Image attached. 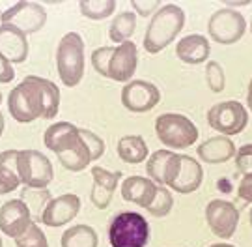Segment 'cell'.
<instances>
[{
	"mask_svg": "<svg viewBox=\"0 0 252 247\" xmlns=\"http://www.w3.org/2000/svg\"><path fill=\"white\" fill-rule=\"evenodd\" d=\"M60 110V88L45 77L28 75L8 96V112L19 124L53 120Z\"/></svg>",
	"mask_w": 252,
	"mask_h": 247,
	"instance_id": "obj_1",
	"label": "cell"
},
{
	"mask_svg": "<svg viewBox=\"0 0 252 247\" xmlns=\"http://www.w3.org/2000/svg\"><path fill=\"white\" fill-rule=\"evenodd\" d=\"M185 27V11L178 4H164L157 9L146 28L144 49L150 55H157L170 45Z\"/></svg>",
	"mask_w": 252,
	"mask_h": 247,
	"instance_id": "obj_2",
	"label": "cell"
},
{
	"mask_svg": "<svg viewBox=\"0 0 252 247\" xmlns=\"http://www.w3.org/2000/svg\"><path fill=\"white\" fill-rule=\"evenodd\" d=\"M56 70L63 86L75 88L84 77V39L79 32L63 34L56 47Z\"/></svg>",
	"mask_w": 252,
	"mask_h": 247,
	"instance_id": "obj_3",
	"label": "cell"
},
{
	"mask_svg": "<svg viewBox=\"0 0 252 247\" xmlns=\"http://www.w3.org/2000/svg\"><path fill=\"white\" fill-rule=\"evenodd\" d=\"M150 242V223L138 212H120L108 225L110 247H146Z\"/></svg>",
	"mask_w": 252,
	"mask_h": 247,
	"instance_id": "obj_4",
	"label": "cell"
},
{
	"mask_svg": "<svg viewBox=\"0 0 252 247\" xmlns=\"http://www.w3.org/2000/svg\"><path fill=\"white\" fill-rule=\"evenodd\" d=\"M155 135L164 146L185 150L198 141V128L185 114L162 112L155 118Z\"/></svg>",
	"mask_w": 252,
	"mask_h": 247,
	"instance_id": "obj_5",
	"label": "cell"
},
{
	"mask_svg": "<svg viewBox=\"0 0 252 247\" xmlns=\"http://www.w3.org/2000/svg\"><path fill=\"white\" fill-rule=\"evenodd\" d=\"M202 182H204V169L196 157L172 154L164 173L166 187L181 195H189V193L198 191Z\"/></svg>",
	"mask_w": 252,
	"mask_h": 247,
	"instance_id": "obj_6",
	"label": "cell"
},
{
	"mask_svg": "<svg viewBox=\"0 0 252 247\" xmlns=\"http://www.w3.org/2000/svg\"><path fill=\"white\" fill-rule=\"evenodd\" d=\"M207 124L220 135L234 137L249 126V112L241 101H220L207 110Z\"/></svg>",
	"mask_w": 252,
	"mask_h": 247,
	"instance_id": "obj_7",
	"label": "cell"
},
{
	"mask_svg": "<svg viewBox=\"0 0 252 247\" xmlns=\"http://www.w3.org/2000/svg\"><path fill=\"white\" fill-rule=\"evenodd\" d=\"M17 174L27 187H47L53 182L54 169L45 154L37 150H19Z\"/></svg>",
	"mask_w": 252,
	"mask_h": 247,
	"instance_id": "obj_8",
	"label": "cell"
},
{
	"mask_svg": "<svg viewBox=\"0 0 252 247\" xmlns=\"http://www.w3.org/2000/svg\"><path fill=\"white\" fill-rule=\"evenodd\" d=\"M245 30H247V21L243 13H239L237 9H217L207 21V34L215 43L220 45L237 43L245 36Z\"/></svg>",
	"mask_w": 252,
	"mask_h": 247,
	"instance_id": "obj_9",
	"label": "cell"
},
{
	"mask_svg": "<svg viewBox=\"0 0 252 247\" xmlns=\"http://www.w3.org/2000/svg\"><path fill=\"white\" fill-rule=\"evenodd\" d=\"M2 25H11L23 34H36L47 23V11L41 4L30 0H17L15 6L0 19Z\"/></svg>",
	"mask_w": 252,
	"mask_h": 247,
	"instance_id": "obj_10",
	"label": "cell"
},
{
	"mask_svg": "<svg viewBox=\"0 0 252 247\" xmlns=\"http://www.w3.org/2000/svg\"><path fill=\"white\" fill-rule=\"evenodd\" d=\"M206 221L211 232L222 240H230L239 225V210L234 202L224 199L209 201L206 206Z\"/></svg>",
	"mask_w": 252,
	"mask_h": 247,
	"instance_id": "obj_11",
	"label": "cell"
},
{
	"mask_svg": "<svg viewBox=\"0 0 252 247\" xmlns=\"http://www.w3.org/2000/svg\"><path fill=\"white\" fill-rule=\"evenodd\" d=\"M161 101V90L150 81H129L122 88V105L129 112H148Z\"/></svg>",
	"mask_w": 252,
	"mask_h": 247,
	"instance_id": "obj_12",
	"label": "cell"
},
{
	"mask_svg": "<svg viewBox=\"0 0 252 247\" xmlns=\"http://www.w3.org/2000/svg\"><path fill=\"white\" fill-rule=\"evenodd\" d=\"M32 223V213L21 199H11L0 206V232L8 238H19Z\"/></svg>",
	"mask_w": 252,
	"mask_h": 247,
	"instance_id": "obj_13",
	"label": "cell"
},
{
	"mask_svg": "<svg viewBox=\"0 0 252 247\" xmlns=\"http://www.w3.org/2000/svg\"><path fill=\"white\" fill-rule=\"evenodd\" d=\"M124 178V174L120 171H107L103 167H94L92 169V185L90 199L92 204L97 208V210H107L112 202L114 191L118 189V183Z\"/></svg>",
	"mask_w": 252,
	"mask_h": 247,
	"instance_id": "obj_14",
	"label": "cell"
},
{
	"mask_svg": "<svg viewBox=\"0 0 252 247\" xmlns=\"http://www.w3.org/2000/svg\"><path fill=\"white\" fill-rule=\"evenodd\" d=\"M138 66V49L129 39L126 43L118 45L108 62V79L116 82H129L133 79Z\"/></svg>",
	"mask_w": 252,
	"mask_h": 247,
	"instance_id": "obj_15",
	"label": "cell"
},
{
	"mask_svg": "<svg viewBox=\"0 0 252 247\" xmlns=\"http://www.w3.org/2000/svg\"><path fill=\"white\" fill-rule=\"evenodd\" d=\"M79 212H81V199L73 193H65L49 202L45 213L41 217V223L51 229H60L75 219Z\"/></svg>",
	"mask_w": 252,
	"mask_h": 247,
	"instance_id": "obj_16",
	"label": "cell"
},
{
	"mask_svg": "<svg viewBox=\"0 0 252 247\" xmlns=\"http://www.w3.org/2000/svg\"><path fill=\"white\" fill-rule=\"evenodd\" d=\"M0 55L11 64H23L28 58L27 34L11 25H0Z\"/></svg>",
	"mask_w": 252,
	"mask_h": 247,
	"instance_id": "obj_17",
	"label": "cell"
},
{
	"mask_svg": "<svg viewBox=\"0 0 252 247\" xmlns=\"http://www.w3.org/2000/svg\"><path fill=\"white\" fill-rule=\"evenodd\" d=\"M122 199L127 202H133L140 208H148L155 199L157 183L146 178V176H127L120 185Z\"/></svg>",
	"mask_w": 252,
	"mask_h": 247,
	"instance_id": "obj_18",
	"label": "cell"
},
{
	"mask_svg": "<svg viewBox=\"0 0 252 247\" xmlns=\"http://www.w3.org/2000/svg\"><path fill=\"white\" fill-rule=\"evenodd\" d=\"M56 157L62 163L63 169H67L71 173H81L94 161L90 148H88L86 141L82 137V128H79L77 135L71 139V142L63 148L62 152H58Z\"/></svg>",
	"mask_w": 252,
	"mask_h": 247,
	"instance_id": "obj_19",
	"label": "cell"
},
{
	"mask_svg": "<svg viewBox=\"0 0 252 247\" xmlns=\"http://www.w3.org/2000/svg\"><path fill=\"white\" fill-rule=\"evenodd\" d=\"M235 152H237V148H235L234 141L230 137H224V135L209 137L196 148V154L200 159L209 165L228 163L232 157H235Z\"/></svg>",
	"mask_w": 252,
	"mask_h": 247,
	"instance_id": "obj_20",
	"label": "cell"
},
{
	"mask_svg": "<svg viewBox=\"0 0 252 247\" xmlns=\"http://www.w3.org/2000/svg\"><path fill=\"white\" fill-rule=\"evenodd\" d=\"M211 53V45L209 39L204 37L202 34H189V36L181 37L176 45V55L181 62L190 66H196L206 62Z\"/></svg>",
	"mask_w": 252,
	"mask_h": 247,
	"instance_id": "obj_21",
	"label": "cell"
},
{
	"mask_svg": "<svg viewBox=\"0 0 252 247\" xmlns=\"http://www.w3.org/2000/svg\"><path fill=\"white\" fill-rule=\"evenodd\" d=\"M118 156L122 161L129 165H138L142 161H148L150 150L146 141L140 135H126L118 141Z\"/></svg>",
	"mask_w": 252,
	"mask_h": 247,
	"instance_id": "obj_22",
	"label": "cell"
},
{
	"mask_svg": "<svg viewBox=\"0 0 252 247\" xmlns=\"http://www.w3.org/2000/svg\"><path fill=\"white\" fill-rule=\"evenodd\" d=\"M77 131H79V128L71 122H56L51 128H47L45 135H43V142L56 156L58 152H62L63 148L71 142V139L77 135Z\"/></svg>",
	"mask_w": 252,
	"mask_h": 247,
	"instance_id": "obj_23",
	"label": "cell"
},
{
	"mask_svg": "<svg viewBox=\"0 0 252 247\" xmlns=\"http://www.w3.org/2000/svg\"><path fill=\"white\" fill-rule=\"evenodd\" d=\"M21 201L27 204V208L32 213V219L36 223H41V217L45 213L49 202L53 201V195L47 187H23Z\"/></svg>",
	"mask_w": 252,
	"mask_h": 247,
	"instance_id": "obj_24",
	"label": "cell"
},
{
	"mask_svg": "<svg viewBox=\"0 0 252 247\" xmlns=\"http://www.w3.org/2000/svg\"><path fill=\"white\" fill-rule=\"evenodd\" d=\"M62 247H97L99 236L90 225H75L62 234Z\"/></svg>",
	"mask_w": 252,
	"mask_h": 247,
	"instance_id": "obj_25",
	"label": "cell"
},
{
	"mask_svg": "<svg viewBox=\"0 0 252 247\" xmlns=\"http://www.w3.org/2000/svg\"><path fill=\"white\" fill-rule=\"evenodd\" d=\"M135 30H136V15L133 11H122V13H118L116 17L112 19L110 28H108V37L114 43L122 45V43L129 41V37L135 34Z\"/></svg>",
	"mask_w": 252,
	"mask_h": 247,
	"instance_id": "obj_26",
	"label": "cell"
},
{
	"mask_svg": "<svg viewBox=\"0 0 252 247\" xmlns=\"http://www.w3.org/2000/svg\"><path fill=\"white\" fill-rule=\"evenodd\" d=\"M172 150H157L153 152L152 156L148 157L146 161V173H148V178L153 180L157 185H164V173H166V167H168V161L172 157Z\"/></svg>",
	"mask_w": 252,
	"mask_h": 247,
	"instance_id": "obj_27",
	"label": "cell"
},
{
	"mask_svg": "<svg viewBox=\"0 0 252 247\" xmlns=\"http://www.w3.org/2000/svg\"><path fill=\"white\" fill-rule=\"evenodd\" d=\"M79 9L86 19L103 21L108 19L116 9V0H81Z\"/></svg>",
	"mask_w": 252,
	"mask_h": 247,
	"instance_id": "obj_28",
	"label": "cell"
},
{
	"mask_svg": "<svg viewBox=\"0 0 252 247\" xmlns=\"http://www.w3.org/2000/svg\"><path fill=\"white\" fill-rule=\"evenodd\" d=\"M174 208V197L166 185H157V193L153 202L146 208V212L153 217H166Z\"/></svg>",
	"mask_w": 252,
	"mask_h": 247,
	"instance_id": "obj_29",
	"label": "cell"
},
{
	"mask_svg": "<svg viewBox=\"0 0 252 247\" xmlns=\"http://www.w3.org/2000/svg\"><path fill=\"white\" fill-rule=\"evenodd\" d=\"M204 75H206L207 86H209V90L213 92V94H220V92H224V88H226V75H224V70H222V66L219 64L217 60H211V62H207L206 70H204Z\"/></svg>",
	"mask_w": 252,
	"mask_h": 247,
	"instance_id": "obj_30",
	"label": "cell"
},
{
	"mask_svg": "<svg viewBox=\"0 0 252 247\" xmlns=\"http://www.w3.org/2000/svg\"><path fill=\"white\" fill-rule=\"evenodd\" d=\"M15 247H49V242H47L45 232L34 221L19 238H15Z\"/></svg>",
	"mask_w": 252,
	"mask_h": 247,
	"instance_id": "obj_31",
	"label": "cell"
},
{
	"mask_svg": "<svg viewBox=\"0 0 252 247\" xmlns=\"http://www.w3.org/2000/svg\"><path fill=\"white\" fill-rule=\"evenodd\" d=\"M114 49L112 47H99L92 53V68L95 70V73H99L101 77H108V62L112 58Z\"/></svg>",
	"mask_w": 252,
	"mask_h": 247,
	"instance_id": "obj_32",
	"label": "cell"
},
{
	"mask_svg": "<svg viewBox=\"0 0 252 247\" xmlns=\"http://www.w3.org/2000/svg\"><path fill=\"white\" fill-rule=\"evenodd\" d=\"M235 169L241 176L252 174V142L237 148V152H235Z\"/></svg>",
	"mask_w": 252,
	"mask_h": 247,
	"instance_id": "obj_33",
	"label": "cell"
},
{
	"mask_svg": "<svg viewBox=\"0 0 252 247\" xmlns=\"http://www.w3.org/2000/svg\"><path fill=\"white\" fill-rule=\"evenodd\" d=\"M19 185H21L19 174L15 171H11V169H8V167H2L0 165V195L13 193Z\"/></svg>",
	"mask_w": 252,
	"mask_h": 247,
	"instance_id": "obj_34",
	"label": "cell"
},
{
	"mask_svg": "<svg viewBox=\"0 0 252 247\" xmlns=\"http://www.w3.org/2000/svg\"><path fill=\"white\" fill-rule=\"evenodd\" d=\"M131 6L135 8V15L140 17H148V15H155L157 9L161 6V0H131Z\"/></svg>",
	"mask_w": 252,
	"mask_h": 247,
	"instance_id": "obj_35",
	"label": "cell"
},
{
	"mask_svg": "<svg viewBox=\"0 0 252 247\" xmlns=\"http://www.w3.org/2000/svg\"><path fill=\"white\" fill-rule=\"evenodd\" d=\"M237 197H239L241 201L252 204V174L241 178V182L237 185Z\"/></svg>",
	"mask_w": 252,
	"mask_h": 247,
	"instance_id": "obj_36",
	"label": "cell"
},
{
	"mask_svg": "<svg viewBox=\"0 0 252 247\" xmlns=\"http://www.w3.org/2000/svg\"><path fill=\"white\" fill-rule=\"evenodd\" d=\"M13 79H15L13 64L0 55V82H11Z\"/></svg>",
	"mask_w": 252,
	"mask_h": 247,
	"instance_id": "obj_37",
	"label": "cell"
},
{
	"mask_svg": "<svg viewBox=\"0 0 252 247\" xmlns=\"http://www.w3.org/2000/svg\"><path fill=\"white\" fill-rule=\"evenodd\" d=\"M17 159H19V150H6L0 154V165L8 167L11 171L17 173Z\"/></svg>",
	"mask_w": 252,
	"mask_h": 247,
	"instance_id": "obj_38",
	"label": "cell"
},
{
	"mask_svg": "<svg viewBox=\"0 0 252 247\" xmlns=\"http://www.w3.org/2000/svg\"><path fill=\"white\" fill-rule=\"evenodd\" d=\"M15 6V2H9V0H0V19L8 13L9 9Z\"/></svg>",
	"mask_w": 252,
	"mask_h": 247,
	"instance_id": "obj_39",
	"label": "cell"
},
{
	"mask_svg": "<svg viewBox=\"0 0 252 247\" xmlns=\"http://www.w3.org/2000/svg\"><path fill=\"white\" fill-rule=\"evenodd\" d=\"M226 4V8H235V6H249L251 4V0H239V2H230V0H226L224 2Z\"/></svg>",
	"mask_w": 252,
	"mask_h": 247,
	"instance_id": "obj_40",
	"label": "cell"
},
{
	"mask_svg": "<svg viewBox=\"0 0 252 247\" xmlns=\"http://www.w3.org/2000/svg\"><path fill=\"white\" fill-rule=\"evenodd\" d=\"M247 107L252 112V79L249 82V86H247Z\"/></svg>",
	"mask_w": 252,
	"mask_h": 247,
	"instance_id": "obj_41",
	"label": "cell"
},
{
	"mask_svg": "<svg viewBox=\"0 0 252 247\" xmlns=\"http://www.w3.org/2000/svg\"><path fill=\"white\" fill-rule=\"evenodd\" d=\"M4 126H6V120H4V114L0 112V137H2V133H4Z\"/></svg>",
	"mask_w": 252,
	"mask_h": 247,
	"instance_id": "obj_42",
	"label": "cell"
},
{
	"mask_svg": "<svg viewBox=\"0 0 252 247\" xmlns=\"http://www.w3.org/2000/svg\"><path fill=\"white\" fill-rule=\"evenodd\" d=\"M209 247H235V246H232V244H213V246H209Z\"/></svg>",
	"mask_w": 252,
	"mask_h": 247,
	"instance_id": "obj_43",
	"label": "cell"
},
{
	"mask_svg": "<svg viewBox=\"0 0 252 247\" xmlns=\"http://www.w3.org/2000/svg\"><path fill=\"white\" fill-rule=\"evenodd\" d=\"M249 221H251V227H252V208H251V212H249Z\"/></svg>",
	"mask_w": 252,
	"mask_h": 247,
	"instance_id": "obj_44",
	"label": "cell"
},
{
	"mask_svg": "<svg viewBox=\"0 0 252 247\" xmlns=\"http://www.w3.org/2000/svg\"><path fill=\"white\" fill-rule=\"evenodd\" d=\"M0 247H4V244H2V236H0Z\"/></svg>",
	"mask_w": 252,
	"mask_h": 247,
	"instance_id": "obj_45",
	"label": "cell"
},
{
	"mask_svg": "<svg viewBox=\"0 0 252 247\" xmlns=\"http://www.w3.org/2000/svg\"><path fill=\"white\" fill-rule=\"evenodd\" d=\"M0 105H2V92H0Z\"/></svg>",
	"mask_w": 252,
	"mask_h": 247,
	"instance_id": "obj_46",
	"label": "cell"
},
{
	"mask_svg": "<svg viewBox=\"0 0 252 247\" xmlns=\"http://www.w3.org/2000/svg\"><path fill=\"white\" fill-rule=\"evenodd\" d=\"M251 32H252V19H251Z\"/></svg>",
	"mask_w": 252,
	"mask_h": 247,
	"instance_id": "obj_47",
	"label": "cell"
}]
</instances>
